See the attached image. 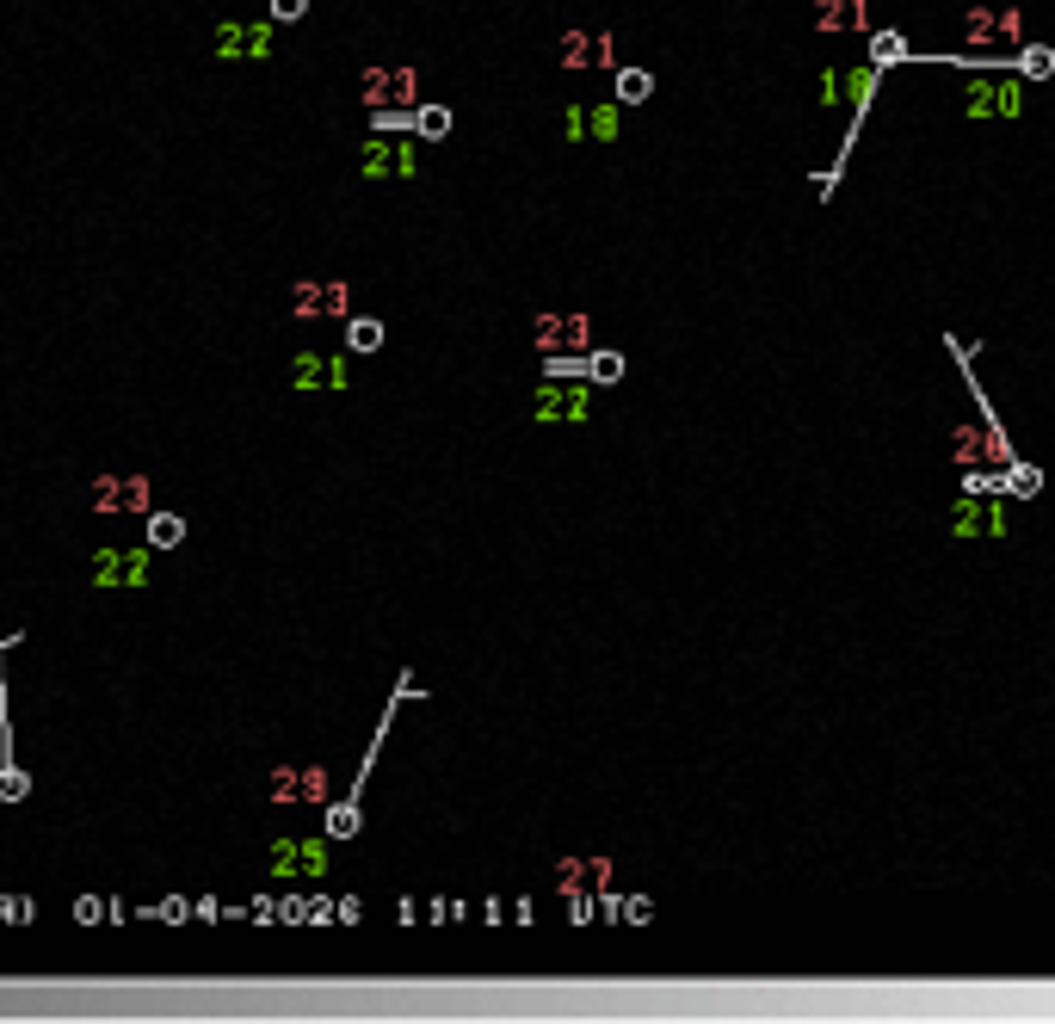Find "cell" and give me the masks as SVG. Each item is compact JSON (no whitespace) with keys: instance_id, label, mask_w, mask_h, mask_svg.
I'll list each match as a JSON object with an SVG mask.
<instances>
[{"instance_id":"obj_1","label":"cell","mask_w":1055,"mask_h":1024,"mask_svg":"<svg viewBox=\"0 0 1055 1024\" xmlns=\"http://www.w3.org/2000/svg\"><path fill=\"white\" fill-rule=\"evenodd\" d=\"M531 420H543V426H556V420H568V426H580L593 414V383H580V377H543V389H537V401H531Z\"/></svg>"},{"instance_id":"obj_2","label":"cell","mask_w":1055,"mask_h":1024,"mask_svg":"<svg viewBox=\"0 0 1055 1024\" xmlns=\"http://www.w3.org/2000/svg\"><path fill=\"white\" fill-rule=\"evenodd\" d=\"M346 284L340 278H303L297 290H290V309H297V321H346Z\"/></svg>"},{"instance_id":"obj_3","label":"cell","mask_w":1055,"mask_h":1024,"mask_svg":"<svg viewBox=\"0 0 1055 1024\" xmlns=\"http://www.w3.org/2000/svg\"><path fill=\"white\" fill-rule=\"evenodd\" d=\"M963 112L969 118H1018L1025 112V93H1018V81H969L963 87Z\"/></svg>"},{"instance_id":"obj_4","label":"cell","mask_w":1055,"mask_h":1024,"mask_svg":"<svg viewBox=\"0 0 1055 1024\" xmlns=\"http://www.w3.org/2000/svg\"><path fill=\"white\" fill-rule=\"evenodd\" d=\"M93 580L99 587H149V550H99Z\"/></svg>"},{"instance_id":"obj_5","label":"cell","mask_w":1055,"mask_h":1024,"mask_svg":"<svg viewBox=\"0 0 1055 1024\" xmlns=\"http://www.w3.org/2000/svg\"><path fill=\"white\" fill-rule=\"evenodd\" d=\"M93 500H99V512H142L149 519V482L142 475H99Z\"/></svg>"},{"instance_id":"obj_6","label":"cell","mask_w":1055,"mask_h":1024,"mask_svg":"<svg viewBox=\"0 0 1055 1024\" xmlns=\"http://www.w3.org/2000/svg\"><path fill=\"white\" fill-rule=\"evenodd\" d=\"M272 876H327V846L321 839H278Z\"/></svg>"},{"instance_id":"obj_7","label":"cell","mask_w":1055,"mask_h":1024,"mask_svg":"<svg viewBox=\"0 0 1055 1024\" xmlns=\"http://www.w3.org/2000/svg\"><path fill=\"white\" fill-rule=\"evenodd\" d=\"M531 334H537L543 352H562V346L580 352V346H587V315H537Z\"/></svg>"},{"instance_id":"obj_8","label":"cell","mask_w":1055,"mask_h":1024,"mask_svg":"<svg viewBox=\"0 0 1055 1024\" xmlns=\"http://www.w3.org/2000/svg\"><path fill=\"white\" fill-rule=\"evenodd\" d=\"M290 383H297V389H346V358H315V352H303L297 364H290Z\"/></svg>"},{"instance_id":"obj_9","label":"cell","mask_w":1055,"mask_h":1024,"mask_svg":"<svg viewBox=\"0 0 1055 1024\" xmlns=\"http://www.w3.org/2000/svg\"><path fill=\"white\" fill-rule=\"evenodd\" d=\"M957 537H1006V512L981 506V500H963L957 506Z\"/></svg>"},{"instance_id":"obj_10","label":"cell","mask_w":1055,"mask_h":1024,"mask_svg":"<svg viewBox=\"0 0 1055 1024\" xmlns=\"http://www.w3.org/2000/svg\"><path fill=\"white\" fill-rule=\"evenodd\" d=\"M149 543L155 550H179L186 543V519L179 512H149Z\"/></svg>"},{"instance_id":"obj_11","label":"cell","mask_w":1055,"mask_h":1024,"mask_svg":"<svg viewBox=\"0 0 1055 1024\" xmlns=\"http://www.w3.org/2000/svg\"><path fill=\"white\" fill-rule=\"evenodd\" d=\"M346 346H352V352H383V321L346 315Z\"/></svg>"},{"instance_id":"obj_12","label":"cell","mask_w":1055,"mask_h":1024,"mask_svg":"<svg viewBox=\"0 0 1055 1024\" xmlns=\"http://www.w3.org/2000/svg\"><path fill=\"white\" fill-rule=\"evenodd\" d=\"M1000 488H1006V494H1018V500H1031V494H1043V469H1031V463H1006Z\"/></svg>"},{"instance_id":"obj_13","label":"cell","mask_w":1055,"mask_h":1024,"mask_svg":"<svg viewBox=\"0 0 1055 1024\" xmlns=\"http://www.w3.org/2000/svg\"><path fill=\"white\" fill-rule=\"evenodd\" d=\"M858 13H864V0H821V19L815 25L821 31H846V25H864Z\"/></svg>"},{"instance_id":"obj_14","label":"cell","mask_w":1055,"mask_h":1024,"mask_svg":"<svg viewBox=\"0 0 1055 1024\" xmlns=\"http://www.w3.org/2000/svg\"><path fill=\"white\" fill-rule=\"evenodd\" d=\"M1018 75H1025V81H1049V75H1055V50H1049V44L1018 50Z\"/></svg>"},{"instance_id":"obj_15","label":"cell","mask_w":1055,"mask_h":1024,"mask_svg":"<svg viewBox=\"0 0 1055 1024\" xmlns=\"http://www.w3.org/2000/svg\"><path fill=\"white\" fill-rule=\"evenodd\" d=\"M648 93H654V75H648V68H617V99H624V105H642Z\"/></svg>"},{"instance_id":"obj_16","label":"cell","mask_w":1055,"mask_h":1024,"mask_svg":"<svg viewBox=\"0 0 1055 1024\" xmlns=\"http://www.w3.org/2000/svg\"><path fill=\"white\" fill-rule=\"evenodd\" d=\"M358 833V802H327V839H352Z\"/></svg>"},{"instance_id":"obj_17","label":"cell","mask_w":1055,"mask_h":1024,"mask_svg":"<svg viewBox=\"0 0 1055 1024\" xmlns=\"http://www.w3.org/2000/svg\"><path fill=\"white\" fill-rule=\"evenodd\" d=\"M414 130H420L426 142H445V136H451V112H445V105H420V112H414Z\"/></svg>"},{"instance_id":"obj_18","label":"cell","mask_w":1055,"mask_h":1024,"mask_svg":"<svg viewBox=\"0 0 1055 1024\" xmlns=\"http://www.w3.org/2000/svg\"><path fill=\"white\" fill-rule=\"evenodd\" d=\"M587 383H624V352H593L587 358Z\"/></svg>"},{"instance_id":"obj_19","label":"cell","mask_w":1055,"mask_h":1024,"mask_svg":"<svg viewBox=\"0 0 1055 1024\" xmlns=\"http://www.w3.org/2000/svg\"><path fill=\"white\" fill-rule=\"evenodd\" d=\"M365 173H371V179L395 173V149H389V136H383V130H377V136L365 142Z\"/></svg>"},{"instance_id":"obj_20","label":"cell","mask_w":1055,"mask_h":1024,"mask_svg":"<svg viewBox=\"0 0 1055 1024\" xmlns=\"http://www.w3.org/2000/svg\"><path fill=\"white\" fill-rule=\"evenodd\" d=\"M907 56V38L901 31H877V38H870V62L877 68H889V62H901Z\"/></svg>"},{"instance_id":"obj_21","label":"cell","mask_w":1055,"mask_h":1024,"mask_svg":"<svg viewBox=\"0 0 1055 1024\" xmlns=\"http://www.w3.org/2000/svg\"><path fill=\"white\" fill-rule=\"evenodd\" d=\"M25 796H31V778L19 772V765L0 759V802H25Z\"/></svg>"},{"instance_id":"obj_22","label":"cell","mask_w":1055,"mask_h":1024,"mask_svg":"<svg viewBox=\"0 0 1055 1024\" xmlns=\"http://www.w3.org/2000/svg\"><path fill=\"white\" fill-rule=\"evenodd\" d=\"M587 136H593V142H611V136H617V105H599V112H587Z\"/></svg>"},{"instance_id":"obj_23","label":"cell","mask_w":1055,"mask_h":1024,"mask_svg":"<svg viewBox=\"0 0 1055 1024\" xmlns=\"http://www.w3.org/2000/svg\"><path fill=\"white\" fill-rule=\"evenodd\" d=\"M297 796H303V802H327V772H321V765L297 772Z\"/></svg>"},{"instance_id":"obj_24","label":"cell","mask_w":1055,"mask_h":1024,"mask_svg":"<svg viewBox=\"0 0 1055 1024\" xmlns=\"http://www.w3.org/2000/svg\"><path fill=\"white\" fill-rule=\"evenodd\" d=\"M0 926H31V901L25 895H0Z\"/></svg>"},{"instance_id":"obj_25","label":"cell","mask_w":1055,"mask_h":1024,"mask_svg":"<svg viewBox=\"0 0 1055 1024\" xmlns=\"http://www.w3.org/2000/svg\"><path fill=\"white\" fill-rule=\"evenodd\" d=\"M617 907H624L630 926H648V920H654V901H648V895H630V901H617Z\"/></svg>"},{"instance_id":"obj_26","label":"cell","mask_w":1055,"mask_h":1024,"mask_svg":"<svg viewBox=\"0 0 1055 1024\" xmlns=\"http://www.w3.org/2000/svg\"><path fill=\"white\" fill-rule=\"evenodd\" d=\"M309 13V0H272V25H297Z\"/></svg>"},{"instance_id":"obj_27","label":"cell","mask_w":1055,"mask_h":1024,"mask_svg":"<svg viewBox=\"0 0 1055 1024\" xmlns=\"http://www.w3.org/2000/svg\"><path fill=\"white\" fill-rule=\"evenodd\" d=\"M272 796H278V802L297 796V772H290V765H284V772H272Z\"/></svg>"},{"instance_id":"obj_28","label":"cell","mask_w":1055,"mask_h":1024,"mask_svg":"<svg viewBox=\"0 0 1055 1024\" xmlns=\"http://www.w3.org/2000/svg\"><path fill=\"white\" fill-rule=\"evenodd\" d=\"M278 920H290V926H303V920H309V901H303V895H290V901L278 907Z\"/></svg>"},{"instance_id":"obj_29","label":"cell","mask_w":1055,"mask_h":1024,"mask_svg":"<svg viewBox=\"0 0 1055 1024\" xmlns=\"http://www.w3.org/2000/svg\"><path fill=\"white\" fill-rule=\"evenodd\" d=\"M99 913H105V901H99V895H81V901H75V920H81V926H93Z\"/></svg>"},{"instance_id":"obj_30","label":"cell","mask_w":1055,"mask_h":1024,"mask_svg":"<svg viewBox=\"0 0 1055 1024\" xmlns=\"http://www.w3.org/2000/svg\"><path fill=\"white\" fill-rule=\"evenodd\" d=\"M1000 488V475H988V469H969V494H994Z\"/></svg>"},{"instance_id":"obj_31","label":"cell","mask_w":1055,"mask_h":1024,"mask_svg":"<svg viewBox=\"0 0 1055 1024\" xmlns=\"http://www.w3.org/2000/svg\"><path fill=\"white\" fill-rule=\"evenodd\" d=\"M568 920L587 926V920H593V901H587V895H568Z\"/></svg>"},{"instance_id":"obj_32","label":"cell","mask_w":1055,"mask_h":1024,"mask_svg":"<svg viewBox=\"0 0 1055 1024\" xmlns=\"http://www.w3.org/2000/svg\"><path fill=\"white\" fill-rule=\"evenodd\" d=\"M358 913H365V907H358L352 895H346V901H334V920H340V926H358Z\"/></svg>"},{"instance_id":"obj_33","label":"cell","mask_w":1055,"mask_h":1024,"mask_svg":"<svg viewBox=\"0 0 1055 1024\" xmlns=\"http://www.w3.org/2000/svg\"><path fill=\"white\" fill-rule=\"evenodd\" d=\"M0 759H7V728H0Z\"/></svg>"}]
</instances>
